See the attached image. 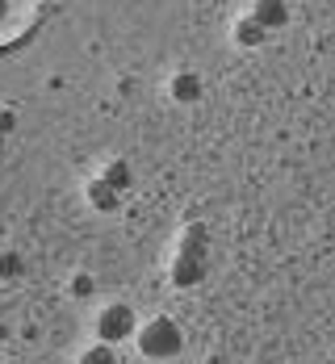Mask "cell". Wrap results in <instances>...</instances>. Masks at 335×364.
Segmentation results:
<instances>
[{
	"label": "cell",
	"mask_w": 335,
	"mask_h": 364,
	"mask_svg": "<svg viewBox=\"0 0 335 364\" xmlns=\"http://www.w3.org/2000/svg\"><path fill=\"white\" fill-rule=\"evenodd\" d=\"M206 264H210V230L201 222H193V226H185L181 252L172 259V285L176 289H193L206 277Z\"/></svg>",
	"instance_id": "obj_1"
},
{
	"label": "cell",
	"mask_w": 335,
	"mask_h": 364,
	"mask_svg": "<svg viewBox=\"0 0 335 364\" xmlns=\"http://www.w3.org/2000/svg\"><path fill=\"white\" fill-rule=\"evenodd\" d=\"M134 343H139V352L147 360H176L185 352V331H181L176 318L155 314V318H147L143 327L134 331Z\"/></svg>",
	"instance_id": "obj_2"
},
{
	"label": "cell",
	"mask_w": 335,
	"mask_h": 364,
	"mask_svg": "<svg viewBox=\"0 0 335 364\" xmlns=\"http://www.w3.org/2000/svg\"><path fill=\"white\" fill-rule=\"evenodd\" d=\"M92 331H97V343H110L113 348V343H122V339H130L139 331V318H134V310L126 301H110V306L97 310Z\"/></svg>",
	"instance_id": "obj_3"
},
{
	"label": "cell",
	"mask_w": 335,
	"mask_h": 364,
	"mask_svg": "<svg viewBox=\"0 0 335 364\" xmlns=\"http://www.w3.org/2000/svg\"><path fill=\"white\" fill-rule=\"evenodd\" d=\"M201 92H206V84H201L197 72H176L172 80H168V97H172L176 105H197Z\"/></svg>",
	"instance_id": "obj_4"
},
{
	"label": "cell",
	"mask_w": 335,
	"mask_h": 364,
	"mask_svg": "<svg viewBox=\"0 0 335 364\" xmlns=\"http://www.w3.org/2000/svg\"><path fill=\"white\" fill-rule=\"evenodd\" d=\"M248 17L268 34V30H281V26L289 21V4H281V0H264V4H256V9L248 13Z\"/></svg>",
	"instance_id": "obj_5"
},
{
	"label": "cell",
	"mask_w": 335,
	"mask_h": 364,
	"mask_svg": "<svg viewBox=\"0 0 335 364\" xmlns=\"http://www.w3.org/2000/svg\"><path fill=\"white\" fill-rule=\"evenodd\" d=\"M84 193H88V205H92V210H101V214H113V210L122 205V193H113V188L101 181V176H92Z\"/></svg>",
	"instance_id": "obj_6"
},
{
	"label": "cell",
	"mask_w": 335,
	"mask_h": 364,
	"mask_svg": "<svg viewBox=\"0 0 335 364\" xmlns=\"http://www.w3.org/2000/svg\"><path fill=\"white\" fill-rule=\"evenodd\" d=\"M97 176L110 184L113 193H122V197H126V193H130V184H134V172H130V164H126V159H110Z\"/></svg>",
	"instance_id": "obj_7"
},
{
	"label": "cell",
	"mask_w": 335,
	"mask_h": 364,
	"mask_svg": "<svg viewBox=\"0 0 335 364\" xmlns=\"http://www.w3.org/2000/svg\"><path fill=\"white\" fill-rule=\"evenodd\" d=\"M21 277H26V255L4 247L0 252V281H21Z\"/></svg>",
	"instance_id": "obj_8"
},
{
	"label": "cell",
	"mask_w": 335,
	"mask_h": 364,
	"mask_svg": "<svg viewBox=\"0 0 335 364\" xmlns=\"http://www.w3.org/2000/svg\"><path fill=\"white\" fill-rule=\"evenodd\" d=\"M264 38H268V34H264L252 17H239V21H235V42H239V46H248V50H252V46H260Z\"/></svg>",
	"instance_id": "obj_9"
},
{
	"label": "cell",
	"mask_w": 335,
	"mask_h": 364,
	"mask_svg": "<svg viewBox=\"0 0 335 364\" xmlns=\"http://www.w3.org/2000/svg\"><path fill=\"white\" fill-rule=\"evenodd\" d=\"M75 364H117V352H113L110 343H92V348L80 352V360Z\"/></svg>",
	"instance_id": "obj_10"
},
{
	"label": "cell",
	"mask_w": 335,
	"mask_h": 364,
	"mask_svg": "<svg viewBox=\"0 0 335 364\" xmlns=\"http://www.w3.org/2000/svg\"><path fill=\"white\" fill-rule=\"evenodd\" d=\"M92 289H97V285H92V277H88V272H80V277L72 281V293H75V297H88Z\"/></svg>",
	"instance_id": "obj_11"
},
{
	"label": "cell",
	"mask_w": 335,
	"mask_h": 364,
	"mask_svg": "<svg viewBox=\"0 0 335 364\" xmlns=\"http://www.w3.org/2000/svg\"><path fill=\"white\" fill-rule=\"evenodd\" d=\"M13 126H17V113H13V109H0V134H9Z\"/></svg>",
	"instance_id": "obj_12"
},
{
	"label": "cell",
	"mask_w": 335,
	"mask_h": 364,
	"mask_svg": "<svg viewBox=\"0 0 335 364\" xmlns=\"http://www.w3.org/2000/svg\"><path fill=\"white\" fill-rule=\"evenodd\" d=\"M9 364H21V360H9Z\"/></svg>",
	"instance_id": "obj_13"
}]
</instances>
